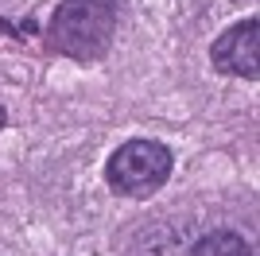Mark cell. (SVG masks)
<instances>
[{
  "label": "cell",
  "instance_id": "cell-2",
  "mask_svg": "<svg viewBox=\"0 0 260 256\" xmlns=\"http://www.w3.org/2000/svg\"><path fill=\"white\" fill-rule=\"evenodd\" d=\"M175 155L159 140H124L105 163V182L120 198H152L167 186Z\"/></svg>",
  "mask_w": 260,
  "mask_h": 256
},
{
  "label": "cell",
  "instance_id": "cell-4",
  "mask_svg": "<svg viewBox=\"0 0 260 256\" xmlns=\"http://www.w3.org/2000/svg\"><path fill=\"white\" fill-rule=\"evenodd\" d=\"M186 256H252V245L233 229H214V233L198 237Z\"/></svg>",
  "mask_w": 260,
  "mask_h": 256
},
{
  "label": "cell",
  "instance_id": "cell-1",
  "mask_svg": "<svg viewBox=\"0 0 260 256\" xmlns=\"http://www.w3.org/2000/svg\"><path fill=\"white\" fill-rule=\"evenodd\" d=\"M117 35V0H62L47 23V47L70 62H101Z\"/></svg>",
  "mask_w": 260,
  "mask_h": 256
},
{
  "label": "cell",
  "instance_id": "cell-5",
  "mask_svg": "<svg viewBox=\"0 0 260 256\" xmlns=\"http://www.w3.org/2000/svg\"><path fill=\"white\" fill-rule=\"evenodd\" d=\"M8 128V113H4V105H0V132Z\"/></svg>",
  "mask_w": 260,
  "mask_h": 256
},
{
  "label": "cell",
  "instance_id": "cell-3",
  "mask_svg": "<svg viewBox=\"0 0 260 256\" xmlns=\"http://www.w3.org/2000/svg\"><path fill=\"white\" fill-rule=\"evenodd\" d=\"M256 47H260V20H256V16H245L241 23L225 27V31L214 39V47H210V62H214L217 74L256 82V78H260Z\"/></svg>",
  "mask_w": 260,
  "mask_h": 256
}]
</instances>
